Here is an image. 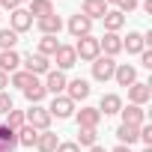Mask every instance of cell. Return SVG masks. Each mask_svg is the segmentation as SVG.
I'll list each match as a JSON object with an SVG mask.
<instances>
[{
	"label": "cell",
	"mask_w": 152,
	"mask_h": 152,
	"mask_svg": "<svg viewBox=\"0 0 152 152\" xmlns=\"http://www.w3.org/2000/svg\"><path fill=\"white\" fill-rule=\"evenodd\" d=\"M51 113H48V107H42V104H30V110L24 113V122L30 125V128H36V131H48L51 128Z\"/></svg>",
	"instance_id": "cell-1"
},
{
	"label": "cell",
	"mask_w": 152,
	"mask_h": 152,
	"mask_svg": "<svg viewBox=\"0 0 152 152\" xmlns=\"http://www.w3.org/2000/svg\"><path fill=\"white\" fill-rule=\"evenodd\" d=\"M75 54H78V60H87V63H93V60L102 54V48H99V39H96V36H81V39H78V45H75Z\"/></svg>",
	"instance_id": "cell-2"
},
{
	"label": "cell",
	"mask_w": 152,
	"mask_h": 152,
	"mask_svg": "<svg viewBox=\"0 0 152 152\" xmlns=\"http://www.w3.org/2000/svg\"><path fill=\"white\" fill-rule=\"evenodd\" d=\"M113 72H116V60H113V57H102V54H99V57L93 60V78H96V81H102V84L110 81Z\"/></svg>",
	"instance_id": "cell-3"
},
{
	"label": "cell",
	"mask_w": 152,
	"mask_h": 152,
	"mask_svg": "<svg viewBox=\"0 0 152 152\" xmlns=\"http://www.w3.org/2000/svg\"><path fill=\"white\" fill-rule=\"evenodd\" d=\"M48 113H51V116H57V119H69V116L75 113V102H72L69 96H54V102H51Z\"/></svg>",
	"instance_id": "cell-4"
},
{
	"label": "cell",
	"mask_w": 152,
	"mask_h": 152,
	"mask_svg": "<svg viewBox=\"0 0 152 152\" xmlns=\"http://www.w3.org/2000/svg\"><path fill=\"white\" fill-rule=\"evenodd\" d=\"M21 63L27 66L24 72H30L33 78H36V75H48V72H51V63H48V57H42V54H27Z\"/></svg>",
	"instance_id": "cell-5"
},
{
	"label": "cell",
	"mask_w": 152,
	"mask_h": 152,
	"mask_svg": "<svg viewBox=\"0 0 152 152\" xmlns=\"http://www.w3.org/2000/svg\"><path fill=\"white\" fill-rule=\"evenodd\" d=\"M9 24H12L9 30H15V33H27V30L33 27V15H30L27 9H21V6H18V9H12V15H9Z\"/></svg>",
	"instance_id": "cell-6"
},
{
	"label": "cell",
	"mask_w": 152,
	"mask_h": 152,
	"mask_svg": "<svg viewBox=\"0 0 152 152\" xmlns=\"http://www.w3.org/2000/svg\"><path fill=\"white\" fill-rule=\"evenodd\" d=\"M149 99H152V87H149V84L134 81V84L128 87V102H131V104H140V107H143Z\"/></svg>",
	"instance_id": "cell-7"
},
{
	"label": "cell",
	"mask_w": 152,
	"mask_h": 152,
	"mask_svg": "<svg viewBox=\"0 0 152 152\" xmlns=\"http://www.w3.org/2000/svg\"><path fill=\"white\" fill-rule=\"evenodd\" d=\"M66 84H69V81H66V75L57 69V72H48V75H45V84H42V87H45V93L63 96V93H66Z\"/></svg>",
	"instance_id": "cell-8"
},
{
	"label": "cell",
	"mask_w": 152,
	"mask_h": 152,
	"mask_svg": "<svg viewBox=\"0 0 152 152\" xmlns=\"http://www.w3.org/2000/svg\"><path fill=\"white\" fill-rule=\"evenodd\" d=\"M90 30H93V21L87 18V15H72L69 18V33L75 36V39H81V36H90Z\"/></svg>",
	"instance_id": "cell-9"
},
{
	"label": "cell",
	"mask_w": 152,
	"mask_h": 152,
	"mask_svg": "<svg viewBox=\"0 0 152 152\" xmlns=\"http://www.w3.org/2000/svg\"><path fill=\"white\" fill-rule=\"evenodd\" d=\"M66 96H69L72 102H84V99L90 96V84H87L84 78H75V81L66 84Z\"/></svg>",
	"instance_id": "cell-10"
},
{
	"label": "cell",
	"mask_w": 152,
	"mask_h": 152,
	"mask_svg": "<svg viewBox=\"0 0 152 152\" xmlns=\"http://www.w3.org/2000/svg\"><path fill=\"white\" fill-rule=\"evenodd\" d=\"M54 60H57L60 72H63V69H72L75 63H78V54H75V45H60V48H57V54H54Z\"/></svg>",
	"instance_id": "cell-11"
},
{
	"label": "cell",
	"mask_w": 152,
	"mask_h": 152,
	"mask_svg": "<svg viewBox=\"0 0 152 152\" xmlns=\"http://www.w3.org/2000/svg\"><path fill=\"white\" fill-rule=\"evenodd\" d=\"M99 48L104 51V57H116V54L122 51V39H119V33H104V36L99 39Z\"/></svg>",
	"instance_id": "cell-12"
},
{
	"label": "cell",
	"mask_w": 152,
	"mask_h": 152,
	"mask_svg": "<svg viewBox=\"0 0 152 152\" xmlns=\"http://www.w3.org/2000/svg\"><path fill=\"white\" fill-rule=\"evenodd\" d=\"M119 110H122V99L116 93H104L102 102H99V113L102 116H110V113H119Z\"/></svg>",
	"instance_id": "cell-13"
},
{
	"label": "cell",
	"mask_w": 152,
	"mask_h": 152,
	"mask_svg": "<svg viewBox=\"0 0 152 152\" xmlns=\"http://www.w3.org/2000/svg\"><path fill=\"white\" fill-rule=\"evenodd\" d=\"M119 113H122V125H143V122H146V110H143L140 104H128V107H122Z\"/></svg>",
	"instance_id": "cell-14"
},
{
	"label": "cell",
	"mask_w": 152,
	"mask_h": 152,
	"mask_svg": "<svg viewBox=\"0 0 152 152\" xmlns=\"http://www.w3.org/2000/svg\"><path fill=\"white\" fill-rule=\"evenodd\" d=\"M113 78H116V84H119V87H131V84L137 81V69H134V66H128V63H116Z\"/></svg>",
	"instance_id": "cell-15"
},
{
	"label": "cell",
	"mask_w": 152,
	"mask_h": 152,
	"mask_svg": "<svg viewBox=\"0 0 152 152\" xmlns=\"http://www.w3.org/2000/svg\"><path fill=\"white\" fill-rule=\"evenodd\" d=\"M99 122H102L99 107H81L78 110V125L81 128H99Z\"/></svg>",
	"instance_id": "cell-16"
},
{
	"label": "cell",
	"mask_w": 152,
	"mask_h": 152,
	"mask_svg": "<svg viewBox=\"0 0 152 152\" xmlns=\"http://www.w3.org/2000/svg\"><path fill=\"white\" fill-rule=\"evenodd\" d=\"M104 12H107V3H104V0H84V6H81V15H87L90 21L104 18Z\"/></svg>",
	"instance_id": "cell-17"
},
{
	"label": "cell",
	"mask_w": 152,
	"mask_h": 152,
	"mask_svg": "<svg viewBox=\"0 0 152 152\" xmlns=\"http://www.w3.org/2000/svg\"><path fill=\"white\" fill-rule=\"evenodd\" d=\"M102 21H104V30H107V33H119V30L125 27V15H122L119 9H107Z\"/></svg>",
	"instance_id": "cell-18"
},
{
	"label": "cell",
	"mask_w": 152,
	"mask_h": 152,
	"mask_svg": "<svg viewBox=\"0 0 152 152\" xmlns=\"http://www.w3.org/2000/svg\"><path fill=\"white\" fill-rule=\"evenodd\" d=\"M36 24H39L42 36H57V33L63 30V21H60V15H45V18H39Z\"/></svg>",
	"instance_id": "cell-19"
},
{
	"label": "cell",
	"mask_w": 152,
	"mask_h": 152,
	"mask_svg": "<svg viewBox=\"0 0 152 152\" xmlns=\"http://www.w3.org/2000/svg\"><path fill=\"white\" fill-rule=\"evenodd\" d=\"M18 66H21V57H18V51H3V54H0V72H3V75H15L18 72Z\"/></svg>",
	"instance_id": "cell-20"
},
{
	"label": "cell",
	"mask_w": 152,
	"mask_h": 152,
	"mask_svg": "<svg viewBox=\"0 0 152 152\" xmlns=\"http://www.w3.org/2000/svg\"><path fill=\"white\" fill-rule=\"evenodd\" d=\"M57 146H60V140H57V134L48 128V131H39V140H36V149L39 152H57Z\"/></svg>",
	"instance_id": "cell-21"
},
{
	"label": "cell",
	"mask_w": 152,
	"mask_h": 152,
	"mask_svg": "<svg viewBox=\"0 0 152 152\" xmlns=\"http://www.w3.org/2000/svg\"><path fill=\"white\" fill-rule=\"evenodd\" d=\"M146 45H143V33H137V30H131L128 33V39H122V51H128V54H140Z\"/></svg>",
	"instance_id": "cell-22"
},
{
	"label": "cell",
	"mask_w": 152,
	"mask_h": 152,
	"mask_svg": "<svg viewBox=\"0 0 152 152\" xmlns=\"http://www.w3.org/2000/svg\"><path fill=\"white\" fill-rule=\"evenodd\" d=\"M27 12L36 15V21H39L45 15H54V3H51V0H30V9Z\"/></svg>",
	"instance_id": "cell-23"
},
{
	"label": "cell",
	"mask_w": 152,
	"mask_h": 152,
	"mask_svg": "<svg viewBox=\"0 0 152 152\" xmlns=\"http://www.w3.org/2000/svg\"><path fill=\"white\" fill-rule=\"evenodd\" d=\"M137 128H140V125H119V128H116V140H119L122 146L137 143Z\"/></svg>",
	"instance_id": "cell-24"
},
{
	"label": "cell",
	"mask_w": 152,
	"mask_h": 152,
	"mask_svg": "<svg viewBox=\"0 0 152 152\" xmlns=\"http://www.w3.org/2000/svg\"><path fill=\"white\" fill-rule=\"evenodd\" d=\"M15 134H18V143H21V146H27V149H33V146H36V140H39V131H36V128H30V125H21Z\"/></svg>",
	"instance_id": "cell-25"
},
{
	"label": "cell",
	"mask_w": 152,
	"mask_h": 152,
	"mask_svg": "<svg viewBox=\"0 0 152 152\" xmlns=\"http://www.w3.org/2000/svg\"><path fill=\"white\" fill-rule=\"evenodd\" d=\"M57 48H60L57 36H42V39H39V51H36V54H42V57H54V54H57Z\"/></svg>",
	"instance_id": "cell-26"
},
{
	"label": "cell",
	"mask_w": 152,
	"mask_h": 152,
	"mask_svg": "<svg viewBox=\"0 0 152 152\" xmlns=\"http://www.w3.org/2000/svg\"><path fill=\"white\" fill-rule=\"evenodd\" d=\"M24 99H27L30 104H39V102L45 99V87H42L39 81H33V84H30V87L24 90Z\"/></svg>",
	"instance_id": "cell-27"
},
{
	"label": "cell",
	"mask_w": 152,
	"mask_h": 152,
	"mask_svg": "<svg viewBox=\"0 0 152 152\" xmlns=\"http://www.w3.org/2000/svg\"><path fill=\"white\" fill-rule=\"evenodd\" d=\"M99 143V128H81L78 131V146H96Z\"/></svg>",
	"instance_id": "cell-28"
},
{
	"label": "cell",
	"mask_w": 152,
	"mask_h": 152,
	"mask_svg": "<svg viewBox=\"0 0 152 152\" xmlns=\"http://www.w3.org/2000/svg\"><path fill=\"white\" fill-rule=\"evenodd\" d=\"M18 33L15 30H0V51H15Z\"/></svg>",
	"instance_id": "cell-29"
},
{
	"label": "cell",
	"mask_w": 152,
	"mask_h": 152,
	"mask_svg": "<svg viewBox=\"0 0 152 152\" xmlns=\"http://www.w3.org/2000/svg\"><path fill=\"white\" fill-rule=\"evenodd\" d=\"M0 143L9 146V149H15V146H18V134H15L9 125H3V122H0Z\"/></svg>",
	"instance_id": "cell-30"
},
{
	"label": "cell",
	"mask_w": 152,
	"mask_h": 152,
	"mask_svg": "<svg viewBox=\"0 0 152 152\" xmlns=\"http://www.w3.org/2000/svg\"><path fill=\"white\" fill-rule=\"evenodd\" d=\"M3 125H9L12 131H18L21 125H27V122H24V110H15V107H12V110L6 113V122H3Z\"/></svg>",
	"instance_id": "cell-31"
},
{
	"label": "cell",
	"mask_w": 152,
	"mask_h": 152,
	"mask_svg": "<svg viewBox=\"0 0 152 152\" xmlns=\"http://www.w3.org/2000/svg\"><path fill=\"white\" fill-rule=\"evenodd\" d=\"M33 81H36V78H33L30 72H15V75H12V87H18L21 93H24V90H27Z\"/></svg>",
	"instance_id": "cell-32"
},
{
	"label": "cell",
	"mask_w": 152,
	"mask_h": 152,
	"mask_svg": "<svg viewBox=\"0 0 152 152\" xmlns=\"http://www.w3.org/2000/svg\"><path fill=\"white\" fill-rule=\"evenodd\" d=\"M12 110V96L3 90V93H0V113H9Z\"/></svg>",
	"instance_id": "cell-33"
},
{
	"label": "cell",
	"mask_w": 152,
	"mask_h": 152,
	"mask_svg": "<svg viewBox=\"0 0 152 152\" xmlns=\"http://www.w3.org/2000/svg\"><path fill=\"white\" fill-rule=\"evenodd\" d=\"M137 3L140 0H116V6H119V12L125 15V12H131V9H137Z\"/></svg>",
	"instance_id": "cell-34"
},
{
	"label": "cell",
	"mask_w": 152,
	"mask_h": 152,
	"mask_svg": "<svg viewBox=\"0 0 152 152\" xmlns=\"http://www.w3.org/2000/svg\"><path fill=\"white\" fill-rule=\"evenodd\" d=\"M140 63H143L146 69H152V51H149V48H143V51H140Z\"/></svg>",
	"instance_id": "cell-35"
},
{
	"label": "cell",
	"mask_w": 152,
	"mask_h": 152,
	"mask_svg": "<svg viewBox=\"0 0 152 152\" xmlns=\"http://www.w3.org/2000/svg\"><path fill=\"white\" fill-rule=\"evenodd\" d=\"M57 152H81V146H78V143H60Z\"/></svg>",
	"instance_id": "cell-36"
},
{
	"label": "cell",
	"mask_w": 152,
	"mask_h": 152,
	"mask_svg": "<svg viewBox=\"0 0 152 152\" xmlns=\"http://www.w3.org/2000/svg\"><path fill=\"white\" fill-rule=\"evenodd\" d=\"M0 6L12 12V9H18V6H21V0H0Z\"/></svg>",
	"instance_id": "cell-37"
},
{
	"label": "cell",
	"mask_w": 152,
	"mask_h": 152,
	"mask_svg": "<svg viewBox=\"0 0 152 152\" xmlns=\"http://www.w3.org/2000/svg\"><path fill=\"white\" fill-rule=\"evenodd\" d=\"M6 87H9V75H3V72H0V93H3Z\"/></svg>",
	"instance_id": "cell-38"
},
{
	"label": "cell",
	"mask_w": 152,
	"mask_h": 152,
	"mask_svg": "<svg viewBox=\"0 0 152 152\" xmlns=\"http://www.w3.org/2000/svg\"><path fill=\"white\" fill-rule=\"evenodd\" d=\"M110 152H131V146H122V143H119V146H116V149H110Z\"/></svg>",
	"instance_id": "cell-39"
},
{
	"label": "cell",
	"mask_w": 152,
	"mask_h": 152,
	"mask_svg": "<svg viewBox=\"0 0 152 152\" xmlns=\"http://www.w3.org/2000/svg\"><path fill=\"white\" fill-rule=\"evenodd\" d=\"M90 152H107V149H104V146H99V143H96V146H90Z\"/></svg>",
	"instance_id": "cell-40"
},
{
	"label": "cell",
	"mask_w": 152,
	"mask_h": 152,
	"mask_svg": "<svg viewBox=\"0 0 152 152\" xmlns=\"http://www.w3.org/2000/svg\"><path fill=\"white\" fill-rule=\"evenodd\" d=\"M0 152H12V149H9V146H3V143H0Z\"/></svg>",
	"instance_id": "cell-41"
},
{
	"label": "cell",
	"mask_w": 152,
	"mask_h": 152,
	"mask_svg": "<svg viewBox=\"0 0 152 152\" xmlns=\"http://www.w3.org/2000/svg\"><path fill=\"white\" fill-rule=\"evenodd\" d=\"M143 152H152V146H146V149H143Z\"/></svg>",
	"instance_id": "cell-42"
},
{
	"label": "cell",
	"mask_w": 152,
	"mask_h": 152,
	"mask_svg": "<svg viewBox=\"0 0 152 152\" xmlns=\"http://www.w3.org/2000/svg\"><path fill=\"white\" fill-rule=\"evenodd\" d=\"M104 3H116V0H104Z\"/></svg>",
	"instance_id": "cell-43"
},
{
	"label": "cell",
	"mask_w": 152,
	"mask_h": 152,
	"mask_svg": "<svg viewBox=\"0 0 152 152\" xmlns=\"http://www.w3.org/2000/svg\"><path fill=\"white\" fill-rule=\"evenodd\" d=\"M21 3H30V0H21Z\"/></svg>",
	"instance_id": "cell-44"
}]
</instances>
